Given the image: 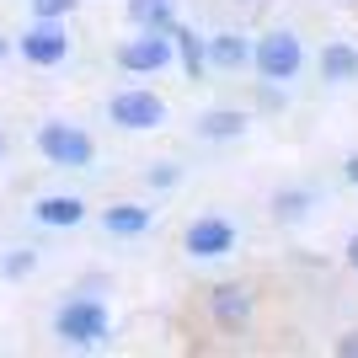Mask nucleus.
Instances as JSON below:
<instances>
[{
  "label": "nucleus",
  "mask_w": 358,
  "mask_h": 358,
  "mask_svg": "<svg viewBox=\"0 0 358 358\" xmlns=\"http://www.w3.org/2000/svg\"><path fill=\"white\" fill-rule=\"evenodd\" d=\"M102 230L107 236H145L150 230V209H139V203H113V209L102 214Z\"/></svg>",
  "instance_id": "f8f14e48"
},
{
  "label": "nucleus",
  "mask_w": 358,
  "mask_h": 358,
  "mask_svg": "<svg viewBox=\"0 0 358 358\" xmlns=\"http://www.w3.org/2000/svg\"><path fill=\"white\" fill-rule=\"evenodd\" d=\"M252 64H257V75H262V80H294L299 64H305V48H299L294 32L278 27V32H268V38H257Z\"/></svg>",
  "instance_id": "39448f33"
},
{
  "label": "nucleus",
  "mask_w": 358,
  "mask_h": 358,
  "mask_svg": "<svg viewBox=\"0 0 358 358\" xmlns=\"http://www.w3.org/2000/svg\"><path fill=\"white\" fill-rule=\"evenodd\" d=\"M321 80H331V86L358 80V48L353 43H327L321 48Z\"/></svg>",
  "instance_id": "9b49d317"
},
{
  "label": "nucleus",
  "mask_w": 358,
  "mask_h": 358,
  "mask_svg": "<svg viewBox=\"0 0 358 358\" xmlns=\"http://www.w3.org/2000/svg\"><path fill=\"white\" fill-rule=\"evenodd\" d=\"M348 262H353V268H358V236L348 241Z\"/></svg>",
  "instance_id": "4be33fe9"
},
{
  "label": "nucleus",
  "mask_w": 358,
  "mask_h": 358,
  "mask_svg": "<svg viewBox=\"0 0 358 358\" xmlns=\"http://www.w3.org/2000/svg\"><path fill=\"white\" fill-rule=\"evenodd\" d=\"M107 118L118 123V129H134V134H145V129H161V123H166V102L155 96V91L129 86V91H118V96L107 102Z\"/></svg>",
  "instance_id": "423d86ee"
},
{
  "label": "nucleus",
  "mask_w": 358,
  "mask_h": 358,
  "mask_svg": "<svg viewBox=\"0 0 358 358\" xmlns=\"http://www.w3.org/2000/svg\"><path fill=\"white\" fill-rule=\"evenodd\" d=\"M54 331H59L64 348H96V343H107V310H102V299H70V305H59Z\"/></svg>",
  "instance_id": "f03ea898"
},
{
  "label": "nucleus",
  "mask_w": 358,
  "mask_h": 358,
  "mask_svg": "<svg viewBox=\"0 0 358 358\" xmlns=\"http://www.w3.org/2000/svg\"><path fill=\"white\" fill-rule=\"evenodd\" d=\"M209 310H214V321H220L224 331H241L246 321H252V294L241 284H220L209 294Z\"/></svg>",
  "instance_id": "6e6552de"
},
{
  "label": "nucleus",
  "mask_w": 358,
  "mask_h": 358,
  "mask_svg": "<svg viewBox=\"0 0 358 358\" xmlns=\"http://www.w3.org/2000/svg\"><path fill=\"white\" fill-rule=\"evenodd\" d=\"M16 48H22V59L38 64V70H54V64L70 59V32H64L59 16H38L22 38H16Z\"/></svg>",
  "instance_id": "7ed1b4c3"
},
{
  "label": "nucleus",
  "mask_w": 358,
  "mask_h": 358,
  "mask_svg": "<svg viewBox=\"0 0 358 358\" xmlns=\"http://www.w3.org/2000/svg\"><path fill=\"white\" fill-rule=\"evenodd\" d=\"M278 214H284V220L305 214V193H278Z\"/></svg>",
  "instance_id": "dca6fc26"
},
{
  "label": "nucleus",
  "mask_w": 358,
  "mask_h": 358,
  "mask_svg": "<svg viewBox=\"0 0 358 358\" xmlns=\"http://www.w3.org/2000/svg\"><path fill=\"white\" fill-rule=\"evenodd\" d=\"M182 241H187V252H193V257L209 262V257H224L230 246H236V224H230V220H193Z\"/></svg>",
  "instance_id": "0eeeda50"
},
{
  "label": "nucleus",
  "mask_w": 358,
  "mask_h": 358,
  "mask_svg": "<svg viewBox=\"0 0 358 358\" xmlns=\"http://www.w3.org/2000/svg\"><path fill=\"white\" fill-rule=\"evenodd\" d=\"M337 353H343V358H358V331H348L343 343H337Z\"/></svg>",
  "instance_id": "aec40b11"
},
{
  "label": "nucleus",
  "mask_w": 358,
  "mask_h": 358,
  "mask_svg": "<svg viewBox=\"0 0 358 358\" xmlns=\"http://www.w3.org/2000/svg\"><path fill=\"white\" fill-rule=\"evenodd\" d=\"M0 155H6V139H0Z\"/></svg>",
  "instance_id": "b1692460"
},
{
  "label": "nucleus",
  "mask_w": 358,
  "mask_h": 358,
  "mask_svg": "<svg viewBox=\"0 0 358 358\" xmlns=\"http://www.w3.org/2000/svg\"><path fill=\"white\" fill-rule=\"evenodd\" d=\"M38 150H43L48 166H59V171H86L91 155H96V145H91L86 129H75V123H43L38 129Z\"/></svg>",
  "instance_id": "f257e3e1"
},
{
  "label": "nucleus",
  "mask_w": 358,
  "mask_h": 358,
  "mask_svg": "<svg viewBox=\"0 0 358 358\" xmlns=\"http://www.w3.org/2000/svg\"><path fill=\"white\" fill-rule=\"evenodd\" d=\"M171 43H177V59H182V70H187V75L198 80V75H203V64H209V48L198 43V32H187V27L177 22V27H171Z\"/></svg>",
  "instance_id": "2eb2a0df"
},
{
  "label": "nucleus",
  "mask_w": 358,
  "mask_h": 358,
  "mask_svg": "<svg viewBox=\"0 0 358 358\" xmlns=\"http://www.w3.org/2000/svg\"><path fill=\"white\" fill-rule=\"evenodd\" d=\"M171 182H177V166H150V187H171Z\"/></svg>",
  "instance_id": "6ab92c4d"
},
{
  "label": "nucleus",
  "mask_w": 358,
  "mask_h": 358,
  "mask_svg": "<svg viewBox=\"0 0 358 358\" xmlns=\"http://www.w3.org/2000/svg\"><path fill=\"white\" fill-rule=\"evenodd\" d=\"M6 54H11V43H6V38H0V59H6Z\"/></svg>",
  "instance_id": "5701e85b"
},
{
  "label": "nucleus",
  "mask_w": 358,
  "mask_h": 358,
  "mask_svg": "<svg viewBox=\"0 0 358 358\" xmlns=\"http://www.w3.org/2000/svg\"><path fill=\"white\" fill-rule=\"evenodd\" d=\"M198 134H203V139H241V134H246V113H236V107H214V113L198 118Z\"/></svg>",
  "instance_id": "ddd939ff"
},
{
  "label": "nucleus",
  "mask_w": 358,
  "mask_h": 358,
  "mask_svg": "<svg viewBox=\"0 0 358 358\" xmlns=\"http://www.w3.org/2000/svg\"><path fill=\"white\" fill-rule=\"evenodd\" d=\"M171 59H177V43H171V32H155V27H139V38L118 43V70L129 75H161Z\"/></svg>",
  "instance_id": "20e7f679"
},
{
  "label": "nucleus",
  "mask_w": 358,
  "mask_h": 358,
  "mask_svg": "<svg viewBox=\"0 0 358 358\" xmlns=\"http://www.w3.org/2000/svg\"><path fill=\"white\" fill-rule=\"evenodd\" d=\"M32 11L38 16H64V11H75V0H32Z\"/></svg>",
  "instance_id": "f3484780"
},
{
  "label": "nucleus",
  "mask_w": 358,
  "mask_h": 358,
  "mask_svg": "<svg viewBox=\"0 0 358 358\" xmlns=\"http://www.w3.org/2000/svg\"><path fill=\"white\" fill-rule=\"evenodd\" d=\"M343 171H348V182L358 187V155H348V166H343Z\"/></svg>",
  "instance_id": "412c9836"
},
{
  "label": "nucleus",
  "mask_w": 358,
  "mask_h": 358,
  "mask_svg": "<svg viewBox=\"0 0 358 358\" xmlns=\"http://www.w3.org/2000/svg\"><path fill=\"white\" fill-rule=\"evenodd\" d=\"M32 214H38V224H48V230H70V224L86 220V203L70 198V193H54V198H38Z\"/></svg>",
  "instance_id": "1a4fd4ad"
},
{
  "label": "nucleus",
  "mask_w": 358,
  "mask_h": 358,
  "mask_svg": "<svg viewBox=\"0 0 358 358\" xmlns=\"http://www.w3.org/2000/svg\"><path fill=\"white\" fill-rule=\"evenodd\" d=\"M209 64H220V70H246V64H252V43H246L241 32H214L209 38Z\"/></svg>",
  "instance_id": "9d476101"
},
{
  "label": "nucleus",
  "mask_w": 358,
  "mask_h": 358,
  "mask_svg": "<svg viewBox=\"0 0 358 358\" xmlns=\"http://www.w3.org/2000/svg\"><path fill=\"white\" fill-rule=\"evenodd\" d=\"M129 22H134V27L171 32L177 27V11H171V0H129Z\"/></svg>",
  "instance_id": "4468645a"
},
{
  "label": "nucleus",
  "mask_w": 358,
  "mask_h": 358,
  "mask_svg": "<svg viewBox=\"0 0 358 358\" xmlns=\"http://www.w3.org/2000/svg\"><path fill=\"white\" fill-rule=\"evenodd\" d=\"M22 273H32V252H16V257H6V278H22Z\"/></svg>",
  "instance_id": "a211bd4d"
}]
</instances>
